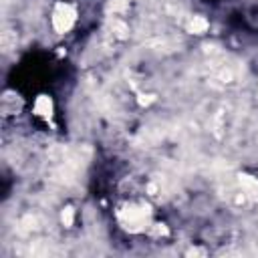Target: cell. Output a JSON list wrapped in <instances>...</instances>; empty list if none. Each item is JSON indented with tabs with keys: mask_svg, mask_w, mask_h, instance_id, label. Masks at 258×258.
<instances>
[{
	"mask_svg": "<svg viewBox=\"0 0 258 258\" xmlns=\"http://www.w3.org/2000/svg\"><path fill=\"white\" fill-rule=\"evenodd\" d=\"M117 220L129 232H143L151 228V210L145 204H125L117 212Z\"/></svg>",
	"mask_w": 258,
	"mask_h": 258,
	"instance_id": "6da1fadb",
	"label": "cell"
},
{
	"mask_svg": "<svg viewBox=\"0 0 258 258\" xmlns=\"http://www.w3.org/2000/svg\"><path fill=\"white\" fill-rule=\"evenodd\" d=\"M75 20H77V10L73 4H69V2H56L54 4L52 14H50V24L58 34L69 32L73 28Z\"/></svg>",
	"mask_w": 258,
	"mask_h": 258,
	"instance_id": "7a4b0ae2",
	"label": "cell"
},
{
	"mask_svg": "<svg viewBox=\"0 0 258 258\" xmlns=\"http://www.w3.org/2000/svg\"><path fill=\"white\" fill-rule=\"evenodd\" d=\"M50 113H52V101H50V97H46V95L36 97V101H34V115L46 119V117H50Z\"/></svg>",
	"mask_w": 258,
	"mask_h": 258,
	"instance_id": "3957f363",
	"label": "cell"
},
{
	"mask_svg": "<svg viewBox=\"0 0 258 258\" xmlns=\"http://www.w3.org/2000/svg\"><path fill=\"white\" fill-rule=\"evenodd\" d=\"M187 28H189L194 34H202V32L208 28V20H206V18H202V16H194V18L189 20Z\"/></svg>",
	"mask_w": 258,
	"mask_h": 258,
	"instance_id": "277c9868",
	"label": "cell"
},
{
	"mask_svg": "<svg viewBox=\"0 0 258 258\" xmlns=\"http://www.w3.org/2000/svg\"><path fill=\"white\" fill-rule=\"evenodd\" d=\"M60 220H62V224H64V226H71V224H73V210H71V208H67V210L62 212Z\"/></svg>",
	"mask_w": 258,
	"mask_h": 258,
	"instance_id": "5b68a950",
	"label": "cell"
}]
</instances>
